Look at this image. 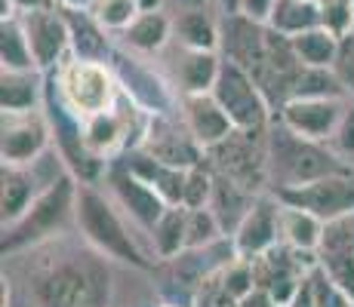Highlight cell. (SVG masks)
I'll use <instances>...</instances> for the list:
<instances>
[{
  "instance_id": "obj_1",
  "label": "cell",
  "mask_w": 354,
  "mask_h": 307,
  "mask_svg": "<svg viewBox=\"0 0 354 307\" xmlns=\"http://www.w3.org/2000/svg\"><path fill=\"white\" fill-rule=\"evenodd\" d=\"M31 252H37L28 268L34 307H111L114 283L108 261L84 237L80 243L56 237Z\"/></svg>"
},
{
  "instance_id": "obj_2",
  "label": "cell",
  "mask_w": 354,
  "mask_h": 307,
  "mask_svg": "<svg viewBox=\"0 0 354 307\" xmlns=\"http://www.w3.org/2000/svg\"><path fill=\"white\" fill-rule=\"evenodd\" d=\"M77 184L80 181L71 172H62L34 197V203L16 221L3 224V237H0L3 258L22 255L56 237H65V228L77 215Z\"/></svg>"
},
{
  "instance_id": "obj_3",
  "label": "cell",
  "mask_w": 354,
  "mask_h": 307,
  "mask_svg": "<svg viewBox=\"0 0 354 307\" xmlns=\"http://www.w3.org/2000/svg\"><path fill=\"white\" fill-rule=\"evenodd\" d=\"M80 237L99 249L105 258L120 264H129L136 270H151L154 258H148V252L139 246L133 234H129L124 215L114 209V203L105 194H99L96 184H77V215H74Z\"/></svg>"
},
{
  "instance_id": "obj_4",
  "label": "cell",
  "mask_w": 354,
  "mask_h": 307,
  "mask_svg": "<svg viewBox=\"0 0 354 307\" xmlns=\"http://www.w3.org/2000/svg\"><path fill=\"white\" fill-rule=\"evenodd\" d=\"M333 172H348L336 151L326 148V141H315L296 135L281 120L268 129V184L274 190L299 188V184L317 181Z\"/></svg>"
},
{
  "instance_id": "obj_5",
  "label": "cell",
  "mask_w": 354,
  "mask_h": 307,
  "mask_svg": "<svg viewBox=\"0 0 354 307\" xmlns=\"http://www.w3.org/2000/svg\"><path fill=\"white\" fill-rule=\"evenodd\" d=\"M44 111H46L50 126H53V148H56V154L65 160L68 172H71L77 181L96 184L102 175L108 172V160H102L99 154L90 151V145H86L84 117L65 105V99L59 95V90H56V83H53L50 74H46Z\"/></svg>"
},
{
  "instance_id": "obj_6",
  "label": "cell",
  "mask_w": 354,
  "mask_h": 307,
  "mask_svg": "<svg viewBox=\"0 0 354 307\" xmlns=\"http://www.w3.org/2000/svg\"><path fill=\"white\" fill-rule=\"evenodd\" d=\"M46 74L53 77L65 105L71 111H77L84 120L99 111H108L120 95V83L114 77L111 61H86L77 56H68L62 65Z\"/></svg>"
},
{
  "instance_id": "obj_7",
  "label": "cell",
  "mask_w": 354,
  "mask_h": 307,
  "mask_svg": "<svg viewBox=\"0 0 354 307\" xmlns=\"http://www.w3.org/2000/svg\"><path fill=\"white\" fill-rule=\"evenodd\" d=\"M213 95L225 108L234 129H241V132H268L274 123V108H271L268 95L262 92L253 74L234 61L222 59V71L213 86Z\"/></svg>"
},
{
  "instance_id": "obj_8",
  "label": "cell",
  "mask_w": 354,
  "mask_h": 307,
  "mask_svg": "<svg viewBox=\"0 0 354 307\" xmlns=\"http://www.w3.org/2000/svg\"><path fill=\"white\" fill-rule=\"evenodd\" d=\"M207 163L216 172L228 175L247 190L268 184V132H234L207 151Z\"/></svg>"
},
{
  "instance_id": "obj_9",
  "label": "cell",
  "mask_w": 354,
  "mask_h": 307,
  "mask_svg": "<svg viewBox=\"0 0 354 307\" xmlns=\"http://www.w3.org/2000/svg\"><path fill=\"white\" fill-rule=\"evenodd\" d=\"M317 268V252L296 249L290 243H274L268 252L253 258L256 270V286L268 289L277 298V304L287 307L292 295L299 292V286L308 279V274Z\"/></svg>"
},
{
  "instance_id": "obj_10",
  "label": "cell",
  "mask_w": 354,
  "mask_h": 307,
  "mask_svg": "<svg viewBox=\"0 0 354 307\" xmlns=\"http://www.w3.org/2000/svg\"><path fill=\"white\" fill-rule=\"evenodd\" d=\"M114 77H118L120 90H124L142 111L148 114H176L179 99L167 86V80L158 71L139 59V52H114L111 56Z\"/></svg>"
},
{
  "instance_id": "obj_11",
  "label": "cell",
  "mask_w": 354,
  "mask_h": 307,
  "mask_svg": "<svg viewBox=\"0 0 354 307\" xmlns=\"http://www.w3.org/2000/svg\"><path fill=\"white\" fill-rule=\"evenodd\" d=\"M274 197L290 206H302L315 212L321 221L354 212V175L351 172H333L317 181L299 184V188L274 190Z\"/></svg>"
},
{
  "instance_id": "obj_12",
  "label": "cell",
  "mask_w": 354,
  "mask_h": 307,
  "mask_svg": "<svg viewBox=\"0 0 354 307\" xmlns=\"http://www.w3.org/2000/svg\"><path fill=\"white\" fill-rule=\"evenodd\" d=\"M105 175H108V184H111L114 203H118V206L124 209L142 230H151L154 224L160 221V215L169 209V203L163 200L158 190L127 166L124 157H118V160L108 163Z\"/></svg>"
},
{
  "instance_id": "obj_13",
  "label": "cell",
  "mask_w": 354,
  "mask_h": 307,
  "mask_svg": "<svg viewBox=\"0 0 354 307\" xmlns=\"http://www.w3.org/2000/svg\"><path fill=\"white\" fill-rule=\"evenodd\" d=\"M219 52L222 59L256 74L268 59V22L250 19L243 12H225L219 22Z\"/></svg>"
},
{
  "instance_id": "obj_14",
  "label": "cell",
  "mask_w": 354,
  "mask_h": 307,
  "mask_svg": "<svg viewBox=\"0 0 354 307\" xmlns=\"http://www.w3.org/2000/svg\"><path fill=\"white\" fill-rule=\"evenodd\" d=\"M53 148V126L44 108L22 114H3L0 157L3 163H34Z\"/></svg>"
},
{
  "instance_id": "obj_15",
  "label": "cell",
  "mask_w": 354,
  "mask_h": 307,
  "mask_svg": "<svg viewBox=\"0 0 354 307\" xmlns=\"http://www.w3.org/2000/svg\"><path fill=\"white\" fill-rule=\"evenodd\" d=\"M139 148L145 154L158 157L160 163H169V166H179V169H192L207 160V151L188 132L185 120L176 123V114H151L145 139H142Z\"/></svg>"
},
{
  "instance_id": "obj_16",
  "label": "cell",
  "mask_w": 354,
  "mask_h": 307,
  "mask_svg": "<svg viewBox=\"0 0 354 307\" xmlns=\"http://www.w3.org/2000/svg\"><path fill=\"white\" fill-rule=\"evenodd\" d=\"M22 25L28 34V43L34 50L40 71H53L62 61L71 56V34H68V22L62 6H53V10H34V12H22Z\"/></svg>"
},
{
  "instance_id": "obj_17",
  "label": "cell",
  "mask_w": 354,
  "mask_h": 307,
  "mask_svg": "<svg viewBox=\"0 0 354 307\" xmlns=\"http://www.w3.org/2000/svg\"><path fill=\"white\" fill-rule=\"evenodd\" d=\"M345 111V99H290L277 108L274 120H281L296 135L315 141H333Z\"/></svg>"
},
{
  "instance_id": "obj_18",
  "label": "cell",
  "mask_w": 354,
  "mask_h": 307,
  "mask_svg": "<svg viewBox=\"0 0 354 307\" xmlns=\"http://www.w3.org/2000/svg\"><path fill=\"white\" fill-rule=\"evenodd\" d=\"M231 240H234V249L241 258H256L268 252L274 243H281V200L274 194H259L250 212L243 215V221L231 234Z\"/></svg>"
},
{
  "instance_id": "obj_19",
  "label": "cell",
  "mask_w": 354,
  "mask_h": 307,
  "mask_svg": "<svg viewBox=\"0 0 354 307\" xmlns=\"http://www.w3.org/2000/svg\"><path fill=\"white\" fill-rule=\"evenodd\" d=\"M179 108H182V120H185L188 132L197 139V145L203 151L216 148L219 141H225L234 132V123L225 114V108L216 101L213 92H182L179 95Z\"/></svg>"
},
{
  "instance_id": "obj_20",
  "label": "cell",
  "mask_w": 354,
  "mask_h": 307,
  "mask_svg": "<svg viewBox=\"0 0 354 307\" xmlns=\"http://www.w3.org/2000/svg\"><path fill=\"white\" fill-rule=\"evenodd\" d=\"M68 34H71V56L86 59V61H111L114 50L108 40L105 25L96 19V12L90 6H62Z\"/></svg>"
},
{
  "instance_id": "obj_21",
  "label": "cell",
  "mask_w": 354,
  "mask_h": 307,
  "mask_svg": "<svg viewBox=\"0 0 354 307\" xmlns=\"http://www.w3.org/2000/svg\"><path fill=\"white\" fill-rule=\"evenodd\" d=\"M31 166L34 163H3V172H0V215H3V224L16 221L34 203V197L50 184V179H40Z\"/></svg>"
},
{
  "instance_id": "obj_22",
  "label": "cell",
  "mask_w": 354,
  "mask_h": 307,
  "mask_svg": "<svg viewBox=\"0 0 354 307\" xmlns=\"http://www.w3.org/2000/svg\"><path fill=\"white\" fill-rule=\"evenodd\" d=\"M127 166L133 169L139 179H145L154 190L169 203V206H182V197H185V175L188 169H179V166H169V163H160L158 157L145 154L142 148L124 154Z\"/></svg>"
},
{
  "instance_id": "obj_23",
  "label": "cell",
  "mask_w": 354,
  "mask_h": 307,
  "mask_svg": "<svg viewBox=\"0 0 354 307\" xmlns=\"http://www.w3.org/2000/svg\"><path fill=\"white\" fill-rule=\"evenodd\" d=\"M44 71H0V108L3 114H22L44 108Z\"/></svg>"
},
{
  "instance_id": "obj_24",
  "label": "cell",
  "mask_w": 354,
  "mask_h": 307,
  "mask_svg": "<svg viewBox=\"0 0 354 307\" xmlns=\"http://www.w3.org/2000/svg\"><path fill=\"white\" fill-rule=\"evenodd\" d=\"M216 172V169H213ZM259 194L253 190H247L243 184H237L234 179H228V175L216 172V184H213V200H209V209L216 212L219 218L222 230H225V237H231L237 230V224L243 221V215L250 212V206H253Z\"/></svg>"
},
{
  "instance_id": "obj_25",
  "label": "cell",
  "mask_w": 354,
  "mask_h": 307,
  "mask_svg": "<svg viewBox=\"0 0 354 307\" xmlns=\"http://www.w3.org/2000/svg\"><path fill=\"white\" fill-rule=\"evenodd\" d=\"M173 37V19L163 10L158 12H139V16L129 22L127 31H120V40L129 52H139V56H151L160 52L163 46Z\"/></svg>"
},
{
  "instance_id": "obj_26",
  "label": "cell",
  "mask_w": 354,
  "mask_h": 307,
  "mask_svg": "<svg viewBox=\"0 0 354 307\" xmlns=\"http://www.w3.org/2000/svg\"><path fill=\"white\" fill-rule=\"evenodd\" d=\"M219 71H222L219 50H185L179 61L182 92H213Z\"/></svg>"
},
{
  "instance_id": "obj_27",
  "label": "cell",
  "mask_w": 354,
  "mask_h": 307,
  "mask_svg": "<svg viewBox=\"0 0 354 307\" xmlns=\"http://www.w3.org/2000/svg\"><path fill=\"white\" fill-rule=\"evenodd\" d=\"M321 237H324V221L315 212L302 206H290L281 203V240L296 246L305 252H317L321 249Z\"/></svg>"
},
{
  "instance_id": "obj_28",
  "label": "cell",
  "mask_w": 354,
  "mask_h": 307,
  "mask_svg": "<svg viewBox=\"0 0 354 307\" xmlns=\"http://www.w3.org/2000/svg\"><path fill=\"white\" fill-rule=\"evenodd\" d=\"M0 68L3 71H40L19 16L0 19Z\"/></svg>"
},
{
  "instance_id": "obj_29",
  "label": "cell",
  "mask_w": 354,
  "mask_h": 307,
  "mask_svg": "<svg viewBox=\"0 0 354 307\" xmlns=\"http://www.w3.org/2000/svg\"><path fill=\"white\" fill-rule=\"evenodd\" d=\"M151 243L154 252L163 261H173L179 252H185V240H188V206H169L160 215V221L151 230Z\"/></svg>"
},
{
  "instance_id": "obj_30",
  "label": "cell",
  "mask_w": 354,
  "mask_h": 307,
  "mask_svg": "<svg viewBox=\"0 0 354 307\" xmlns=\"http://www.w3.org/2000/svg\"><path fill=\"white\" fill-rule=\"evenodd\" d=\"M290 40H292V50H296L299 61L308 68H333V61L339 56V43H342V37L333 34L330 28H324V25L296 34Z\"/></svg>"
},
{
  "instance_id": "obj_31",
  "label": "cell",
  "mask_w": 354,
  "mask_h": 307,
  "mask_svg": "<svg viewBox=\"0 0 354 307\" xmlns=\"http://www.w3.org/2000/svg\"><path fill=\"white\" fill-rule=\"evenodd\" d=\"M268 25L287 37H296V34L321 25V3L317 0H277L268 16Z\"/></svg>"
},
{
  "instance_id": "obj_32",
  "label": "cell",
  "mask_w": 354,
  "mask_h": 307,
  "mask_svg": "<svg viewBox=\"0 0 354 307\" xmlns=\"http://www.w3.org/2000/svg\"><path fill=\"white\" fill-rule=\"evenodd\" d=\"M290 99H348L339 83L336 71L333 68H308L302 65L299 74L292 77L287 101Z\"/></svg>"
},
{
  "instance_id": "obj_33",
  "label": "cell",
  "mask_w": 354,
  "mask_h": 307,
  "mask_svg": "<svg viewBox=\"0 0 354 307\" xmlns=\"http://www.w3.org/2000/svg\"><path fill=\"white\" fill-rule=\"evenodd\" d=\"M173 34L185 50H219V25L203 10H185L173 22Z\"/></svg>"
},
{
  "instance_id": "obj_34",
  "label": "cell",
  "mask_w": 354,
  "mask_h": 307,
  "mask_svg": "<svg viewBox=\"0 0 354 307\" xmlns=\"http://www.w3.org/2000/svg\"><path fill=\"white\" fill-rule=\"evenodd\" d=\"M330 258H354V212L324 221L317 261H330Z\"/></svg>"
},
{
  "instance_id": "obj_35",
  "label": "cell",
  "mask_w": 354,
  "mask_h": 307,
  "mask_svg": "<svg viewBox=\"0 0 354 307\" xmlns=\"http://www.w3.org/2000/svg\"><path fill=\"white\" fill-rule=\"evenodd\" d=\"M225 230H222L219 218L209 206H201V209H188V240H185V249H197V246H209L216 240H222Z\"/></svg>"
},
{
  "instance_id": "obj_36",
  "label": "cell",
  "mask_w": 354,
  "mask_h": 307,
  "mask_svg": "<svg viewBox=\"0 0 354 307\" xmlns=\"http://www.w3.org/2000/svg\"><path fill=\"white\" fill-rule=\"evenodd\" d=\"M213 184H216V172L207 160L192 166L185 175V197H182V206H188V209L209 206V200H213Z\"/></svg>"
},
{
  "instance_id": "obj_37",
  "label": "cell",
  "mask_w": 354,
  "mask_h": 307,
  "mask_svg": "<svg viewBox=\"0 0 354 307\" xmlns=\"http://www.w3.org/2000/svg\"><path fill=\"white\" fill-rule=\"evenodd\" d=\"M219 283L222 289L228 292V295H234L237 301H241L243 295H250V292L256 289V270H253V258H231L225 268L219 270Z\"/></svg>"
},
{
  "instance_id": "obj_38",
  "label": "cell",
  "mask_w": 354,
  "mask_h": 307,
  "mask_svg": "<svg viewBox=\"0 0 354 307\" xmlns=\"http://www.w3.org/2000/svg\"><path fill=\"white\" fill-rule=\"evenodd\" d=\"M308 286H311V295H315L317 307H354V295H348L321 264L308 274Z\"/></svg>"
},
{
  "instance_id": "obj_39",
  "label": "cell",
  "mask_w": 354,
  "mask_h": 307,
  "mask_svg": "<svg viewBox=\"0 0 354 307\" xmlns=\"http://www.w3.org/2000/svg\"><path fill=\"white\" fill-rule=\"evenodd\" d=\"M90 10L96 12L99 22L114 34L127 31L129 22L139 16V3H136V0H93Z\"/></svg>"
},
{
  "instance_id": "obj_40",
  "label": "cell",
  "mask_w": 354,
  "mask_h": 307,
  "mask_svg": "<svg viewBox=\"0 0 354 307\" xmlns=\"http://www.w3.org/2000/svg\"><path fill=\"white\" fill-rule=\"evenodd\" d=\"M321 3V25L333 34L345 37L354 28V3L351 0H317Z\"/></svg>"
},
{
  "instance_id": "obj_41",
  "label": "cell",
  "mask_w": 354,
  "mask_h": 307,
  "mask_svg": "<svg viewBox=\"0 0 354 307\" xmlns=\"http://www.w3.org/2000/svg\"><path fill=\"white\" fill-rule=\"evenodd\" d=\"M194 307H241L234 295H228L225 289H222L219 277H207L201 286L194 289Z\"/></svg>"
},
{
  "instance_id": "obj_42",
  "label": "cell",
  "mask_w": 354,
  "mask_h": 307,
  "mask_svg": "<svg viewBox=\"0 0 354 307\" xmlns=\"http://www.w3.org/2000/svg\"><path fill=\"white\" fill-rule=\"evenodd\" d=\"M333 71H336L345 95L354 99V40L348 37V34H345L342 43H339V56H336V61H333Z\"/></svg>"
},
{
  "instance_id": "obj_43",
  "label": "cell",
  "mask_w": 354,
  "mask_h": 307,
  "mask_svg": "<svg viewBox=\"0 0 354 307\" xmlns=\"http://www.w3.org/2000/svg\"><path fill=\"white\" fill-rule=\"evenodd\" d=\"M333 145H336L339 154L354 157V99H348V105H345L339 129H336V135H333Z\"/></svg>"
},
{
  "instance_id": "obj_44",
  "label": "cell",
  "mask_w": 354,
  "mask_h": 307,
  "mask_svg": "<svg viewBox=\"0 0 354 307\" xmlns=\"http://www.w3.org/2000/svg\"><path fill=\"white\" fill-rule=\"evenodd\" d=\"M274 3L277 0H241V10L237 12H243V16H250V19H259V22H268Z\"/></svg>"
},
{
  "instance_id": "obj_45",
  "label": "cell",
  "mask_w": 354,
  "mask_h": 307,
  "mask_svg": "<svg viewBox=\"0 0 354 307\" xmlns=\"http://www.w3.org/2000/svg\"><path fill=\"white\" fill-rule=\"evenodd\" d=\"M241 307H281L277 304V298L271 295L268 289H262V286H256L250 295H243L241 298Z\"/></svg>"
},
{
  "instance_id": "obj_46",
  "label": "cell",
  "mask_w": 354,
  "mask_h": 307,
  "mask_svg": "<svg viewBox=\"0 0 354 307\" xmlns=\"http://www.w3.org/2000/svg\"><path fill=\"white\" fill-rule=\"evenodd\" d=\"M12 10L22 16V12H34V10H53V6H59L56 0H10Z\"/></svg>"
},
{
  "instance_id": "obj_47",
  "label": "cell",
  "mask_w": 354,
  "mask_h": 307,
  "mask_svg": "<svg viewBox=\"0 0 354 307\" xmlns=\"http://www.w3.org/2000/svg\"><path fill=\"white\" fill-rule=\"evenodd\" d=\"M287 307H317L315 304V295H311V286H308V279H305L302 286H299V292L292 295V301Z\"/></svg>"
},
{
  "instance_id": "obj_48",
  "label": "cell",
  "mask_w": 354,
  "mask_h": 307,
  "mask_svg": "<svg viewBox=\"0 0 354 307\" xmlns=\"http://www.w3.org/2000/svg\"><path fill=\"white\" fill-rule=\"evenodd\" d=\"M139 3V12H158L163 10V0H136Z\"/></svg>"
},
{
  "instance_id": "obj_49",
  "label": "cell",
  "mask_w": 354,
  "mask_h": 307,
  "mask_svg": "<svg viewBox=\"0 0 354 307\" xmlns=\"http://www.w3.org/2000/svg\"><path fill=\"white\" fill-rule=\"evenodd\" d=\"M222 3V12H237L241 10V0H219Z\"/></svg>"
},
{
  "instance_id": "obj_50",
  "label": "cell",
  "mask_w": 354,
  "mask_h": 307,
  "mask_svg": "<svg viewBox=\"0 0 354 307\" xmlns=\"http://www.w3.org/2000/svg\"><path fill=\"white\" fill-rule=\"evenodd\" d=\"M59 6H93V0H56Z\"/></svg>"
},
{
  "instance_id": "obj_51",
  "label": "cell",
  "mask_w": 354,
  "mask_h": 307,
  "mask_svg": "<svg viewBox=\"0 0 354 307\" xmlns=\"http://www.w3.org/2000/svg\"><path fill=\"white\" fill-rule=\"evenodd\" d=\"M3 307H10V286H6V277H3Z\"/></svg>"
},
{
  "instance_id": "obj_52",
  "label": "cell",
  "mask_w": 354,
  "mask_h": 307,
  "mask_svg": "<svg viewBox=\"0 0 354 307\" xmlns=\"http://www.w3.org/2000/svg\"><path fill=\"white\" fill-rule=\"evenodd\" d=\"M158 307H179V304H158Z\"/></svg>"
},
{
  "instance_id": "obj_53",
  "label": "cell",
  "mask_w": 354,
  "mask_h": 307,
  "mask_svg": "<svg viewBox=\"0 0 354 307\" xmlns=\"http://www.w3.org/2000/svg\"><path fill=\"white\" fill-rule=\"evenodd\" d=\"M348 37H351V40H354V28H351V34H348Z\"/></svg>"
},
{
  "instance_id": "obj_54",
  "label": "cell",
  "mask_w": 354,
  "mask_h": 307,
  "mask_svg": "<svg viewBox=\"0 0 354 307\" xmlns=\"http://www.w3.org/2000/svg\"><path fill=\"white\" fill-rule=\"evenodd\" d=\"M351 3H354V0H351Z\"/></svg>"
}]
</instances>
